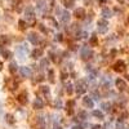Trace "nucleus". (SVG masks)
<instances>
[{"label": "nucleus", "instance_id": "nucleus-1", "mask_svg": "<svg viewBox=\"0 0 129 129\" xmlns=\"http://www.w3.org/2000/svg\"><path fill=\"white\" fill-rule=\"evenodd\" d=\"M107 28H109L107 21H105V19H100V21H98V32L105 34L106 31H107Z\"/></svg>", "mask_w": 129, "mask_h": 129}, {"label": "nucleus", "instance_id": "nucleus-2", "mask_svg": "<svg viewBox=\"0 0 129 129\" xmlns=\"http://www.w3.org/2000/svg\"><path fill=\"white\" fill-rule=\"evenodd\" d=\"M114 70H115L116 72H123L125 70V63L123 62V61H118V62L114 65Z\"/></svg>", "mask_w": 129, "mask_h": 129}, {"label": "nucleus", "instance_id": "nucleus-3", "mask_svg": "<svg viewBox=\"0 0 129 129\" xmlns=\"http://www.w3.org/2000/svg\"><path fill=\"white\" fill-rule=\"evenodd\" d=\"M92 54H93V52L90 50L88 47H84L81 49V57L84 58V59H88V58H90L92 57Z\"/></svg>", "mask_w": 129, "mask_h": 129}, {"label": "nucleus", "instance_id": "nucleus-4", "mask_svg": "<svg viewBox=\"0 0 129 129\" xmlns=\"http://www.w3.org/2000/svg\"><path fill=\"white\" fill-rule=\"evenodd\" d=\"M87 90V87H85V83L83 81V80H80V81H78V84H76V92L79 93V94H83Z\"/></svg>", "mask_w": 129, "mask_h": 129}, {"label": "nucleus", "instance_id": "nucleus-5", "mask_svg": "<svg viewBox=\"0 0 129 129\" xmlns=\"http://www.w3.org/2000/svg\"><path fill=\"white\" fill-rule=\"evenodd\" d=\"M26 54H27V48H26V45H23V50H22V47H19L17 49V56L19 59H25L26 58Z\"/></svg>", "mask_w": 129, "mask_h": 129}, {"label": "nucleus", "instance_id": "nucleus-6", "mask_svg": "<svg viewBox=\"0 0 129 129\" xmlns=\"http://www.w3.org/2000/svg\"><path fill=\"white\" fill-rule=\"evenodd\" d=\"M19 72H21V75L23 78H30L32 75V71L28 69V67H21L19 69Z\"/></svg>", "mask_w": 129, "mask_h": 129}, {"label": "nucleus", "instance_id": "nucleus-7", "mask_svg": "<svg viewBox=\"0 0 129 129\" xmlns=\"http://www.w3.org/2000/svg\"><path fill=\"white\" fill-rule=\"evenodd\" d=\"M116 87L119 88V90H125V88H127V84H125V81L124 80H121V79H118L116 80Z\"/></svg>", "mask_w": 129, "mask_h": 129}, {"label": "nucleus", "instance_id": "nucleus-8", "mask_svg": "<svg viewBox=\"0 0 129 129\" xmlns=\"http://www.w3.org/2000/svg\"><path fill=\"white\" fill-rule=\"evenodd\" d=\"M25 16H26V18L27 19H34V9L31 8V6H28V8L26 9V13H25Z\"/></svg>", "mask_w": 129, "mask_h": 129}, {"label": "nucleus", "instance_id": "nucleus-9", "mask_svg": "<svg viewBox=\"0 0 129 129\" xmlns=\"http://www.w3.org/2000/svg\"><path fill=\"white\" fill-rule=\"evenodd\" d=\"M43 106H44V102H43V100H40V98H36V100L34 101V107L36 110L43 109Z\"/></svg>", "mask_w": 129, "mask_h": 129}, {"label": "nucleus", "instance_id": "nucleus-10", "mask_svg": "<svg viewBox=\"0 0 129 129\" xmlns=\"http://www.w3.org/2000/svg\"><path fill=\"white\" fill-rule=\"evenodd\" d=\"M75 16H76L78 18H84V16H85L84 8H78L76 10H75Z\"/></svg>", "mask_w": 129, "mask_h": 129}, {"label": "nucleus", "instance_id": "nucleus-11", "mask_svg": "<svg viewBox=\"0 0 129 129\" xmlns=\"http://www.w3.org/2000/svg\"><path fill=\"white\" fill-rule=\"evenodd\" d=\"M83 102H84V105L87 106V107H89V109L93 107V101H92V98H90V97H84Z\"/></svg>", "mask_w": 129, "mask_h": 129}, {"label": "nucleus", "instance_id": "nucleus-12", "mask_svg": "<svg viewBox=\"0 0 129 129\" xmlns=\"http://www.w3.org/2000/svg\"><path fill=\"white\" fill-rule=\"evenodd\" d=\"M28 40L31 41L34 45H36L37 43H39V39H37V36H36V34H30L28 35Z\"/></svg>", "mask_w": 129, "mask_h": 129}, {"label": "nucleus", "instance_id": "nucleus-13", "mask_svg": "<svg viewBox=\"0 0 129 129\" xmlns=\"http://www.w3.org/2000/svg\"><path fill=\"white\" fill-rule=\"evenodd\" d=\"M69 21H70V14H69V12H63V13H62V22L67 23Z\"/></svg>", "mask_w": 129, "mask_h": 129}, {"label": "nucleus", "instance_id": "nucleus-14", "mask_svg": "<svg viewBox=\"0 0 129 129\" xmlns=\"http://www.w3.org/2000/svg\"><path fill=\"white\" fill-rule=\"evenodd\" d=\"M41 56H43V52L39 50V49H35V50L32 52V57H34V58H39V57H41Z\"/></svg>", "mask_w": 129, "mask_h": 129}, {"label": "nucleus", "instance_id": "nucleus-15", "mask_svg": "<svg viewBox=\"0 0 129 129\" xmlns=\"http://www.w3.org/2000/svg\"><path fill=\"white\" fill-rule=\"evenodd\" d=\"M102 14H103V17L110 18V17H111V10H110V9H107V8H105V9L102 10Z\"/></svg>", "mask_w": 129, "mask_h": 129}, {"label": "nucleus", "instance_id": "nucleus-16", "mask_svg": "<svg viewBox=\"0 0 129 129\" xmlns=\"http://www.w3.org/2000/svg\"><path fill=\"white\" fill-rule=\"evenodd\" d=\"M18 101L19 102H22L23 105H26L27 103V98H26V93H23V94H21L19 97H18Z\"/></svg>", "mask_w": 129, "mask_h": 129}, {"label": "nucleus", "instance_id": "nucleus-17", "mask_svg": "<svg viewBox=\"0 0 129 129\" xmlns=\"http://www.w3.org/2000/svg\"><path fill=\"white\" fill-rule=\"evenodd\" d=\"M102 109H103L105 111H107V112H109V111L111 110V105H110L109 102H105V103H102Z\"/></svg>", "mask_w": 129, "mask_h": 129}, {"label": "nucleus", "instance_id": "nucleus-18", "mask_svg": "<svg viewBox=\"0 0 129 129\" xmlns=\"http://www.w3.org/2000/svg\"><path fill=\"white\" fill-rule=\"evenodd\" d=\"M93 116H96V118H98V119H103V114H102L101 111L96 110V111H93Z\"/></svg>", "mask_w": 129, "mask_h": 129}, {"label": "nucleus", "instance_id": "nucleus-19", "mask_svg": "<svg viewBox=\"0 0 129 129\" xmlns=\"http://www.w3.org/2000/svg\"><path fill=\"white\" fill-rule=\"evenodd\" d=\"M0 52L3 53V56H4V58H9V57H10V53H9L8 50H5L4 48H0Z\"/></svg>", "mask_w": 129, "mask_h": 129}, {"label": "nucleus", "instance_id": "nucleus-20", "mask_svg": "<svg viewBox=\"0 0 129 129\" xmlns=\"http://www.w3.org/2000/svg\"><path fill=\"white\" fill-rule=\"evenodd\" d=\"M45 9H47V6H45V3H39V10L40 12H45Z\"/></svg>", "mask_w": 129, "mask_h": 129}, {"label": "nucleus", "instance_id": "nucleus-21", "mask_svg": "<svg viewBox=\"0 0 129 129\" xmlns=\"http://www.w3.org/2000/svg\"><path fill=\"white\" fill-rule=\"evenodd\" d=\"M65 3H66V6H69V8L74 6V0H65Z\"/></svg>", "mask_w": 129, "mask_h": 129}, {"label": "nucleus", "instance_id": "nucleus-22", "mask_svg": "<svg viewBox=\"0 0 129 129\" xmlns=\"http://www.w3.org/2000/svg\"><path fill=\"white\" fill-rule=\"evenodd\" d=\"M79 120H85V118H87V114L85 112H80V115H79Z\"/></svg>", "mask_w": 129, "mask_h": 129}, {"label": "nucleus", "instance_id": "nucleus-23", "mask_svg": "<svg viewBox=\"0 0 129 129\" xmlns=\"http://www.w3.org/2000/svg\"><path fill=\"white\" fill-rule=\"evenodd\" d=\"M41 90H43L45 94H49V89H48V87H41Z\"/></svg>", "mask_w": 129, "mask_h": 129}, {"label": "nucleus", "instance_id": "nucleus-24", "mask_svg": "<svg viewBox=\"0 0 129 129\" xmlns=\"http://www.w3.org/2000/svg\"><path fill=\"white\" fill-rule=\"evenodd\" d=\"M67 93H69V94H71V93H72V85H71V84L67 85Z\"/></svg>", "mask_w": 129, "mask_h": 129}, {"label": "nucleus", "instance_id": "nucleus-25", "mask_svg": "<svg viewBox=\"0 0 129 129\" xmlns=\"http://www.w3.org/2000/svg\"><path fill=\"white\" fill-rule=\"evenodd\" d=\"M90 43H92L93 45H96V44L98 43V41H97V37H96V36H93V37H92V39H90Z\"/></svg>", "mask_w": 129, "mask_h": 129}, {"label": "nucleus", "instance_id": "nucleus-26", "mask_svg": "<svg viewBox=\"0 0 129 129\" xmlns=\"http://www.w3.org/2000/svg\"><path fill=\"white\" fill-rule=\"evenodd\" d=\"M9 67H10V71H12V72L16 71V63H10V66H9Z\"/></svg>", "mask_w": 129, "mask_h": 129}, {"label": "nucleus", "instance_id": "nucleus-27", "mask_svg": "<svg viewBox=\"0 0 129 129\" xmlns=\"http://www.w3.org/2000/svg\"><path fill=\"white\" fill-rule=\"evenodd\" d=\"M53 76H54V74H53V71L50 70V71H49V80H50V81H53Z\"/></svg>", "mask_w": 129, "mask_h": 129}, {"label": "nucleus", "instance_id": "nucleus-28", "mask_svg": "<svg viewBox=\"0 0 129 129\" xmlns=\"http://www.w3.org/2000/svg\"><path fill=\"white\" fill-rule=\"evenodd\" d=\"M6 119H8V123H13V121H14L13 118H12L10 115H6Z\"/></svg>", "mask_w": 129, "mask_h": 129}, {"label": "nucleus", "instance_id": "nucleus-29", "mask_svg": "<svg viewBox=\"0 0 129 129\" xmlns=\"http://www.w3.org/2000/svg\"><path fill=\"white\" fill-rule=\"evenodd\" d=\"M19 26H21V28H25L26 26H25V22L23 21H19Z\"/></svg>", "mask_w": 129, "mask_h": 129}, {"label": "nucleus", "instance_id": "nucleus-30", "mask_svg": "<svg viewBox=\"0 0 129 129\" xmlns=\"http://www.w3.org/2000/svg\"><path fill=\"white\" fill-rule=\"evenodd\" d=\"M1 41H3V43H6V41H8V37H5V36H1Z\"/></svg>", "mask_w": 129, "mask_h": 129}, {"label": "nucleus", "instance_id": "nucleus-31", "mask_svg": "<svg viewBox=\"0 0 129 129\" xmlns=\"http://www.w3.org/2000/svg\"><path fill=\"white\" fill-rule=\"evenodd\" d=\"M116 128H118V129H123V124H121V123H120V124H118V127H116Z\"/></svg>", "mask_w": 129, "mask_h": 129}, {"label": "nucleus", "instance_id": "nucleus-32", "mask_svg": "<svg viewBox=\"0 0 129 129\" xmlns=\"http://www.w3.org/2000/svg\"><path fill=\"white\" fill-rule=\"evenodd\" d=\"M93 129H101V128L98 127V125H96V127H93Z\"/></svg>", "mask_w": 129, "mask_h": 129}, {"label": "nucleus", "instance_id": "nucleus-33", "mask_svg": "<svg viewBox=\"0 0 129 129\" xmlns=\"http://www.w3.org/2000/svg\"><path fill=\"white\" fill-rule=\"evenodd\" d=\"M72 129H81V128H80V127H74Z\"/></svg>", "mask_w": 129, "mask_h": 129}, {"label": "nucleus", "instance_id": "nucleus-34", "mask_svg": "<svg viewBox=\"0 0 129 129\" xmlns=\"http://www.w3.org/2000/svg\"><path fill=\"white\" fill-rule=\"evenodd\" d=\"M118 1H119V3H121V4H123V3H124V0H118Z\"/></svg>", "mask_w": 129, "mask_h": 129}, {"label": "nucleus", "instance_id": "nucleus-35", "mask_svg": "<svg viewBox=\"0 0 129 129\" xmlns=\"http://www.w3.org/2000/svg\"><path fill=\"white\" fill-rule=\"evenodd\" d=\"M106 1V0H101V3H105Z\"/></svg>", "mask_w": 129, "mask_h": 129}, {"label": "nucleus", "instance_id": "nucleus-36", "mask_svg": "<svg viewBox=\"0 0 129 129\" xmlns=\"http://www.w3.org/2000/svg\"><path fill=\"white\" fill-rule=\"evenodd\" d=\"M128 80H129V75H128Z\"/></svg>", "mask_w": 129, "mask_h": 129}]
</instances>
